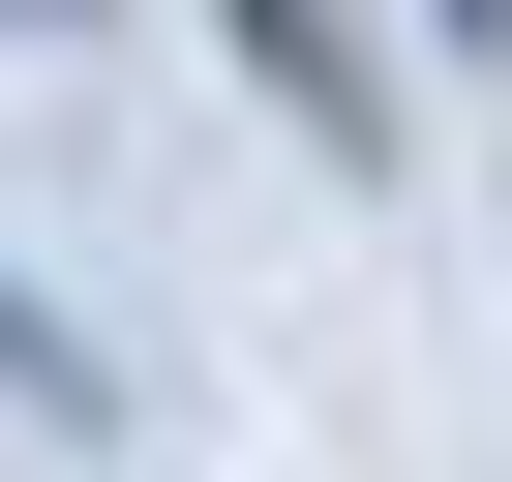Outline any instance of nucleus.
I'll return each mask as SVG.
<instances>
[{
    "label": "nucleus",
    "mask_w": 512,
    "mask_h": 482,
    "mask_svg": "<svg viewBox=\"0 0 512 482\" xmlns=\"http://www.w3.org/2000/svg\"><path fill=\"white\" fill-rule=\"evenodd\" d=\"M241 61H272V91H302V121L362 151V31H332V0H241Z\"/></svg>",
    "instance_id": "nucleus-1"
}]
</instances>
